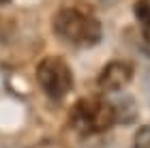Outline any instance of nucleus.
<instances>
[{"instance_id": "1", "label": "nucleus", "mask_w": 150, "mask_h": 148, "mask_svg": "<svg viewBox=\"0 0 150 148\" xmlns=\"http://www.w3.org/2000/svg\"><path fill=\"white\" fill-rule=\"evenodd\" d=\"M56 32L73 45H94L101 39V24L97 17L79 9H62L54 19Z\"/></svg>"}, {"instance_id": "2", "label": "nucleus", "mask_w": 150, "mask_h": 148, "mask_svg": "<svg viewBox=\"0 0 150 148\" xmlns=\"http://www.w3.org/2000/svg\"><path fill=\"white\" fill-rule=\"evenodd\" d=\"M116 123V107L103 99H84L71 110V125L79 133H99Z\"/></svg>"}, {"instance_id": "3", "label": "nucleus", "mask_w": 150, "mask_h": 148, "mask_svg": "<svg viewBox=\"0 0 150 148\" xmlns=\"http://www.w3.org/2000/svg\"><path fill=\"white\" fill-rule=\"evenodd\" d=\"M37 79L43 92L54 101L64 99L73 86V73L69 69V64L58 56H50L41 60L37 67Z\"/></svg>"}, {"instance_id": "4", "label": "nucleus", "mask_w": 150, "mask_h": 148, "mask_svg": "<svg viewBox=\"0 0 150 148\" xmlns=\"http://www.w3.org/2000/svg\"><path fill=\"white\" fill-rule=\"evenodd\" d=\"M131 77H133V71H131L129 64L110 62L103 69V73L99 75V86H101V90H105V92H116V90L125 88V86L131 82Z\"/></svg>"}, {"instance_id": "5", "label": "nucleus", "mask_w": 150, "mask_h": 148, "mask_svg": "<svg viewBox=\"0 0 150 148\" xmlns=\"http://www.w3.org/2000/svg\"><path fill=\"white\" fill-rule=\"evenodd\" d=\"M133 9H135V17H137L142 35H144L146 43H150V0H137Z\"/></svg>"}, {"instance_id": "6", "label": "nucleus", "mask_w": 150, "mask_h": 148, "mask_svg": "<svg viewBox=\"0 0 150 148\" xmlns=\"http://www.w3.org/2000/svg\"><path fill=\"white\" fill-rule=\"evenodd\" d=\"M133 148H150V125L142 127V129L135 133Z\"/></svg>"}, {"instance_id": "7", "label": "nucleus", "mask_w": 150, "mask_h": 148, "mask_svg": "<svg viewBox=\"0 0 150 148\" xmlns=\"http://www.w3.org/2000/svg\"><path fill=\"white\" fill-rule=\"evenodd\" d=\"M0 2H6V0H0Z\"/></svg>"}]
</instances>
